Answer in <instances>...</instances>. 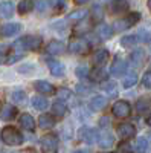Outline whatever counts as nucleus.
I'll list each match as a JSON object with an SVG mask.
<instances>
[{
    "mask_svg": "<svg viewBox=\"0 0 151 153\" xmlns=\"http://www.w3.org/2000/svg\"><path fill=\"white\" fill-rule=\"evenodd\" d=\"M150 107V103L147 100H141V101H137V112H144Z\"/></svg>",
    "mask_w": 151,
    "mask_h": 153,
    "instance_id": "nucleus-36",
    "label": "nucleus"
},
{
    "mask_svg": "<svg viewBox=\"0 0 151 153\" xmlns=\"http://www.w3.org/2000/svg\"><path fill=\"white\" fill-rule=\"evenodd\" d=\"M111 110H113L116 118H127L131 113V107H130V104L127 103V101H118V103H115V106H113Z\"/></svg>",
    "mask_w": 151,
    "mask_h": 153,
    "instance_id": "nucleus-5",
    "label": "nucleus"
},
{
    "mask_svg": "<svg viewBox=\"0 0 151 153\" xmlns=\"http://www.w3.org/2000/svg\"><path fill=\"white\" fill-rule=\"evenodd\" d=\"M142 84L147 87V89H151V71H147L142 76Z\"/></svg>",
    "mask_w": 151,
    "mask_h": 153,
    "instance_id": "nucleus-34",
    "label": "nucleus"
},
{
    "mask_svg": "<svg viewBox=\"0 0 151 153\" xmlns=\"http://www.w3.org/2000/svg\"><path fill=\"white\" fill-rule=\"evenodd\" d=\"M107 60H108V51L107 49H99L93 54V65H96L98 68L105 65Z\"/></svg>",
    "mask_w": 151,
    "mask_h": 153,
    "instance_id": "nucleus-12",
    "label": "nucleus"
},
{
    "mask_svg": "<svg viewBox=\"0 0 151 153\" xmlns=\"http://www.w3.org/2000/svg\"><path fill=\"white\" fill-rule=\"evenodd\" d=\"M69 49H70V52L73 54H87L89 52V43H87L85 40H82V38H77V40H73L70 45H69Z\"/></svg>",
    "mask_w": 151,
    "mask_h": 153,
    "instance_id": "nucleus-7",
    "label": "nucleus"
},
{
    "mask_svg": "<svg viewBox=\"0 0 151 153\" xmlns=\"http://www.w3.org/2000/svg\"><path fill=\"white\" fill-rule=\"evenodd\" d=\"M118 135L122 139H130L136 136V127L130 123H122L118 126Z\"/></svg>",
    "mask_w": 151,
    "mask_h": 153,
    "instance_id": "nucleus-6",
    "label": "nucleus"
},
{
    "mask_svg": "<svg viewBox=\"0 0 151 153\" xmlns=\"http://www.w3.org/2000/svg\"><path fill=\"white\" fill-rule=\"evenodd\" d=\"M105 76H107V74H105V71H104L102 68L93 69V71L90 72V78H92L93 81H102V80H105Z\"/></svg>",
    "mask_w": 151,
    "mask_h": 153,
    "instance_id": "nucleus-26",
    "label": "nucleus"
},
{
    "mask_svg": "<svg viewBox=\"0 0 151 153\" xmlns=\"http://www.w3.org/2000/svg\"><path fill=\"white\" fill-rule=\"evenodd\" d=\"M102 89L105 91V94H108L110 97H116L118 95V89H116L115 81H105L102 84Z\"/></svg>",
    "mask_w": 151,
    "mask_h": 153,
    "instance_id": "nucleus-27",
    "label": "nucleus"
},
{
    "mask_svg": "<svg viewBox=\"0 0 151 153\" xmlns=\"http://www.w3.org/2000/svg\"><path fill=\"white\" fill-rule=\"evenodd\" d=\"M20 126L23 127V129L32 132L35 129V121H34V118L31 117L29 113H23L21 117H20Z\"/></svg>",
    "mask_w": 151,
    "mask_h": 153,
    "instance_id": "nucleus-15",
    "label": "nucleus"
},
{
    "mask_svg": "<svg viewBox=\"0 0 151 153\" xmlns=\"http://www.w3.org/2000/svg\"><path fill=\"white\" fill-rule=\"evenodd\" d=\"M148 150V141L145 138H139L136 141V153H147Z\"/></svg>",
    "mask_w": 151,
    "mask_h": 153,
    "instance_id": "nucleus-30",
    "label": "nucleus"
},
{
    "mask_svg": "<svg viewBox=\"0 0 151 153\" xmlns=\"http://www.w3.org/2000/svg\"><path fill=\"white\" fill-rule=\"evenodd\" d=\"M34 87H35L40 94H44V95L54 92V86L50 84V83H47V81H35V83H34Z\"/></svg>",
    "mask_w": 151,
    "mask_h": 153,
    "instance_id": "nucleus-17",
    "label": "nucleus"
},
{
    "mask_svg": "<svg viewBox=\"0 0 151 153\" xmlns=\"http://www.w3.org/2000/svg\"><path fill=\"white\" fill-rule=\"evenodd\" d=\"M11 98L14 100V101H17V103H23V101L26 100V95H24L23 91H15V92H12Z\"/></svg>",
    "mask_w": 151,
    "mask_h": 153,
    "instance_id": "nucleus-33",
    "label": "nucleus"
},
{
    "mask_svg": "<svg viewBox=\"0 0 151 153\" xmlns=\"http://www.w3.org/2000/svg\"><path fill=\"white\" fill-rule=\"evenodd\" d=\"M52 113L55 115L57 118H63L67 113V107L61 103V101H57V103L52 106Z\"/></svg>",
    "mask_w": 151,
    "mask_h": 153,
    "instance_id": "nucleus-22",
    "label": "nucleus"
},
{
    "mask_svg": "<svg viewBox=\"0 0 151 153\" xmlns=\"http://www.w3.org/2000/svg\"><path fill=\"white\" fill-rule=\"evenodd\" d=\"M87 74H89V71H87V68H78L77 69V76H80V78H84V76H87Z\"/></svg>",
    "mask_w": 151,
    "mask_h": 153,
    "instance_id": "nucleus-39",
    "label": "nucleus"
},
{
    "mask_svg": "<svg viewBox=\"0 0 151 153\" xmlns=\"http://www.w3.org/2000/svg\"><path fill=\"white\" fill-rule=\"evenodd\" d=\"M108 8H110L111 14H124V12L128 11L130 3L127 2V0H111Z\"/></svg>",
    "mask_w": 151,
    "mask_h": 153,
    "instance_id": "nucleus-8",
    "label": "nucleus"
},
{
    "mask_svg": "<svg viewBox=\"0 0 151 153\" xmlns=\"http://www.w3.org/2000/svg\"><path fill=\"white\" fill-rule=\"evenodd\" d=\"M66 51V46L63 42H58V40H54L50 42L47 46H46V52L50 54V55H60Z\"/></svg>",
    "mask_w": 151,
    "mask_h": 153,
    "instance_id": "nucleus-10",
    "label": "nucleus"
},
{
    "mask_svg": "<svg viewBox=\"0 0 151 153\" xmlns=\"http://www.w3.org/2000/svg\"><path fill=\"white\" fill-rule=\"evenodd\" d=\"M41 43H43L41 37H37V35H26L18 42L20 46H23L28 51H38L41 48Z\"/></svg>",
    "mask_w": 151,
    "mask_h": 153,
    "instance_id": "nucleus-4",
    "label": "nucleus"
},
{
    "mask_svg": "<svg viewBox=\"0 0 151 153\" xmlns=\"http://www.w3.org/2000/svg\"><path fill=\"white\" fill-rule=\"evenodd\" d=\"M58 97H60V98H69V97H70V92L67 91V89H60Z\"/></svg>",
    "mask_w": 151,
    "mask_h": 153,
    "instance_id": "nucleus-40",
    "label": "nucleus"
},
{
    "mask_svg": "<svg viewBox=\"0 0 151 153\" xmlns=\"http://www.w3.org/2000/svg\"><path fill=\"white\" fill-rule=\"evenodd\" d=\"M75 153H87V152H75Z\"/></svg>",
    "mask_w": 151,
    "mask_h": 153,
    "instance_id": "nucleus-46",
    "label": "nucleus"
},
{
    "mask_svg": "<svg viewBox=\"0 0 151 153\" xmlns=\"http://www.w3.org/2000/svg\"><path fill=\"white\" fill-rule=\"evenodd\" d=\"M2 141L6 146H20L23 143V135L17 129L8 126L2 130Z\"/></svg>",
    "mask_w": 151,
    "mask_h": 153,
    "instance_id": "nucleus-1",
    "label": "nucleus"
},
{
    "mask_svg": "<svg viewBox=\"0 0 151 153\" xmlns=\"http://www.w3.org/2000/svg\"><path fill=\"white\" fill-rule=\"evenodd\" d=\"M96 34H98V37L101 38V40H108V38L113 35V28L108 26V25H105V23H102V25L98 26Z\"/></svg>",
    "mask_w": 151,
    "mask_h": 153,
    "instance_id": "nucleus-14",
    "label": "nucleus"
},
{
    "mask_svg": "<svg viewBox=\"0 0 151 153\" xmlns=\"http://www.w3.org/2000/svg\"><path fill=\"white\" fill-rule=\"evenodd\" d=\"M99 144H101V147H104V149L110 147V146L113 144V138H111V135H110L108 132H102V135L99 136Z\"/></svg>",
    "mask_w": 151,
    "mask_h": 153,
    "instance_id": "nucleus-28",
    "label": "nucleus"
},
{
    "mask_svg": "<svg viewBox=\"0 0 151 153\" xmlns=\"http://www.w3.org/2000/svg\"><path fill=\"white\" fill-rule=\"evenodd\" d=\"M137 37H139V40H142V42H147V43L151 42V32H148V31H141Z\"/></svg>",
    "mask_w": 151,
    "mask_h": 153,
    "instance_id": "nucleus-35",
    "label": "nucleus"
},
{
    "mask_svg": "<svg viewBox=\"0 0 151 153\" xmlns=\"http://www.w3.org/2000/svg\"><path fill=\"white\" fill-rule=\"evenodd\" d=\"M58 136L54 133H47L41 139V150L44 153H57L58 152Z\"/></svg>",
    "mask_w": 151,
    "mask_h": 153,
    "instance_id": "nucleus-3",
    "label": "nucleus"
},
{
    "mask_svg": "<svg viewBox=\"0 0 151 153\" xmlns=\"http://www.w3.org/2000/svg\"><path fill=\"white\" fill-rule=\"evenodd\" d=\"M87 2H89V0H75V3H78V5H84Z\"/></svg>",
    "mask_w": 151,
    "mask_h": 153,
    "instance_id": "nucleus-42",
    "label": "nucleus"
},
{
    "mask_svg": "<svg viewBox=\"0 0 151 153\" xmlns=\"http://www.w3.org/2000/svg\"><path fill=\"white\" fill-rule=\"evenodd\" d=\"M40 127L41 129H49V127H54V124H55V120H54V117L52 115H49V113H44V115H41L40 117Z\"/></svg>",
    "mask_w": 151,
    "mask_h": 153,
    "instance_id": "nucleus-21",
    "label": "nucleus"
},
{
    "mask_svg": "<svg viewBox=\"0 0 151 153\" xmlns=\"http://www.w3.org/2000/svg\"><path fill=\"white\" fill-rule=\"evenodd\" d=\"M15 113H17V109H15L14 106L6 104V106L3 107V110H2V120L9 121V120H12V118L15 117Z\"/></svg>",
    "mask_w": 151,
    "mask_h": 153,
    "instance_id": "nucleus-23",
    "label": "nucleus"
},
{
    "mask_svg": "<svg viewBox=\"0 0 151 153\" xmlns=\"http://www.w3.org/2000/svg\"><path fill=\"white\" fill-rule=\"evenodd\" d=\"M34 8V3H32V0H21V2L18 3L17 9L20 14H28V12Z\"/></svg>",
    "mask_w": 151,
    "mask_h": 153,
    "instance_id": "nucleus-25",
    "label": "nucleus"
},
{
    "mask_svg": "<svg viewBox=\"0 0 151 153\" xmlns=\"http://www.w3.org/2000/svg\"><path fill=\"white\" fill-rule=\"evenodd\" d=\"M81 138H82V141L85 144H93L96 141V138H98V133L93 129H84L81 132Z\"/></svg>",
    "mask_w": 151,
    "mask_h": 153,
    "instance_id": "nucleus-16",
    "label": "nucleus"
},
{
    "mask_svg": "<svg viewBox=\"0 0 151 153\" xmlns=\"http://www.w3.org/2000/svg\"><path fill=\"white\" fill-rule=\"evenodd\" d=\"M47 65H49L50 72L54 74V76H63V75H64V66H63L60 61L50 60V61H47Z\"/></svg>",
    "mask_w": 151,
    "mask_h": 153,
    "instance_id": "nucleus-18",
    "label": "nucleus"
},
{
    "mask_svg": "<svg viewBox=\"0 0 151 153\" xmlns=\"http://www.w3.org/2000/svg\"><path fill=\"white\" fill-rule=\"evenodd\" d=\"M147 123H148V126L151 127V113H150V117H148V120H147Z\"/></svg>",
    "mask_w": 151,
    "mask_h": 153,
    "instance_id": "nucleus-44",
    "label": "nucleus"
},
{
    "mask_svg": "<svg viewBox=\"0 0 151 153\" xmlns=\"http://www.w3.org/2000/svg\"><path fill=\"white\" fill-rule=\"evenodd\" d=\"M32 106H34L37 110H46V107H47V100L43 98V97H40V95H37V97L32 98Z\"/></svg>",
    "mask_w": 151,
    "mask_h": 153,
    "instance_id": "nucleus-24",
    "label": "nucleus"
},
{
    "mask_svg": "<svg viewBox=\"0 0 151 153\" xmlns=\"http://www.w3.org/2000/svg\"><path fill=\"white\" fill-rule=\"evenodd\" d=\"M139 20H141V14H139V12H131V14H128L127 17L119 19V20H116L115 23H113V31H115V32L125 31V29L134 26Z\"/></svg>",
    "mask_w": 151,
    "mask_h": 153,
    "instance_id": "nucleus-2",
    "label": "nucleus"
},
{
    "mask_svg": "<svg viewBox=\"0 0 151 153\" xmlns=\"http://www.w3.org/2000/svg\"><path fill=\"white\" fill-rule=\"evenodd\" d=\"M93 19L95 20H101V19H102V9H101L99 6L93 8Z\"/></svg>",
    "mask_w": 151,
    "mask_h": 153,
    "instance_id": "nucleus-38",
    "label": "nucleus"
},
{
    "mask_svg": "<svg viewBox=\"0 0 151 153\" xmlns=\"http://www.w3.org/2000/svg\"><path fill=\"white\" fill-rule=\"evenodd\" d=\"M136 83H137V75L131 72V74H128V75H127V78L124 80V83H122V84H124V87H125V89H128V87L134 86Z\"/></svg>",
    "mask_w": 151,
    "mask_h": 153,
    "instance_id": "nucleus-32",
    "label": "nucleus"
},
{
    "mask_svg": "<svg viewBox=\"0 0 151 153\" xmlns=\"http://www.w3.org/2000/svg\"><path fill=\"white\" fill-rule=\"evenodd\" d=\"M125 72H127V63H125L122 58H116L115 61H113V65H111L110 74H111L113 76H121V75H124Z\"/></svg>",
    "mask_w": 151,
    "mask_h": 153,
    "instance_id": "nucleus-9",
    "label": "nucleus"
},
{
    "mask_svg": "<svg viewBox=\"0 0 151 153\" xmlns=\"http://www.w3.org/2000/svg\"><path fill=\"white\" fill-rule=\"evenodd\" d=\"M14 11H15V6L12 2H2L0 3V17L2 19H11L14 16Z\"/></svg>",
    "mask_w": 151,
    "mask_h": 153,
    "instance_id": "nucleus-11",
    "label": "nucleus"
},
{
    "mask_svg": "<svg viewBox=\"0 0 151 153\" xmlns=\"http://www.w3.org/2000/svg\"><path fill=\"white\" fill-rule=\"evenodd\" d=\"M20 29H21V26L18 23H8V25H5V26L2 28V34L5 37H12V35H15Z\"/></svg>",
    "mask_w": 151,
    "mask_h": 153,
    "instance_id": "nucleus-19",
    "label": "nucleus"
},
{
    "mask_svg": "<svg viewBox=\"0 0 151 153\" xmlns=\"http://www.w3.org/2000/svg\"><path fill=\"white\" fill-rule=\"evenodd\" d=\"M137 42H139V37L137 35H128V37H124L121 40V45L125 46V48H130V46H134Z\"/></svg>",
    "mask_w": 151,
    "mask_h": 153,
    "instance_id": "nucleus-29",
    "label": "nucleus"
},
{
    "mask_svg": "<svg viewBox=\"0 0 151 153\" xmlns=\"http://www.w3.org/2000/svg\"><path fill=\"white\" fill-rule=\"evenodd\" d=\"M108 123V118H102V120H101L99 121V124H101V127H102V124H107Z\"/></svg>",
    "mask_w": 151,
    "mask_h": 153,
    "instance_id": "nucleus-43",
    "label": "nucleus"
},
{
    "mask_svg": "<svg viewBox=\"0 0 151 153\" xmlns=\"http://www.w3.org/2000/svg\"><path fill=\"white\" fill-rule=\"evenodd\" d=\"M37 8H38V11H44V9H46V2H44V0H41V2H38V5H37Z\"/></svg>",
    "mask_w": 151,
    "mask_h": 153,
    "instance_id": "nucleus-41",
    "label": "nucleus"
},
{
    "mask_svg": "<svg viewBox=\"0 0 151 153\" xmlns=\"http://www.w3.org/2000/svg\"><path fill=\"white\" fill-rule=\"evenodd\" d=\"M145 61V51L144 49H134L130 54V63L134 66H141Z\"/></svg>",
    "mask_w": 151,
    "mask_h": 153,
    "instance_id": "nucleus-13",
    "label": "nucleus"
},
{
    "mask_svg": "<svg viewBox=\"0 0 151 153\" xmlns=\"http://www.w3.org/2000/svg\"><path fill=\"white\" fill-rule=\"evenodd\" d=\"M87 14H89V11L85 9H80V11H73L69 14V20H82Z\"/></svg>",
    "mask_w": 151,
    "mask_h": 153,
    "instance_id": "nucleus-31",
    "label": "nucleus"
},
{
    "mask_svg": "<svg viewBox=\"0 0 151 153\" xmlns=\"http://www.w3.org/2000/svg\"><path fill=\"white\" fill-rule=\"evenodd\" d=\"M107 106V100L104 97H95L90 100V107L93 110H102Z\"/></svg>",
    "mask_w": 151,
    "mask_h": 153,
    "instance_id": "nucleus-20",
    "label": "nucleus"
},
{
    "mask_svg": "<svg viewBox=\"0 0 151 153\" xmlns=\"http://www.w3.org/2000/svg\"><path fill=\"white\" fill-rule=\"evenodd\" d=\"M118 149H119V153H133L131 152V146L127 144V143H122Z\"/></svg>",
    "mask_w": 151,
    "mask_h": 153,
    "instance_id": "nucleus-37",
    "label": "nucleus"
},
{
    "mask_svg": "<svg viewBox=\"0 0 151 153\" xmlns=\"http://www.w3.org/2000/svg\"><path fill=\"white\" fill-rule=\"evenodd\" d=\"M148 8H150V11H151V0H148Z\"/></svg>",
    "mask_w": 151,
    "mask_h": 153,
    "instance_id": "nucleus-45",
    "label": "nucleus"
}]
</instances>
